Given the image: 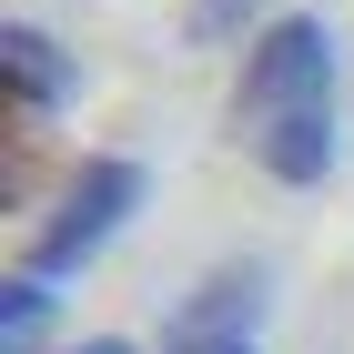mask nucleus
Here are the masks:
<instances>
[{"instance_id":"nucleus-1","label":"nucleus","mask_w":354,"mask_h":354,"mask_svg":"<svg viewBox=\"0 0 354 354\" xmlns=\"http://www.w3.org/2000/svg\"><path fill=\"white\" fill-rule=\"evenodd\" d=\"M304 111H334V30L314 21V10H283V21H263V41L243 51L233 132L263 142V132H283V122H304Z\"/></svg>"},{"instance_id":"nucleus-2","label":"nucleus","mask_w":354,"mask_h":354,"mask_svg":"<svg viewBox=\"0 0 354 354\" xmlns=\"http://www.w3.org/2000/svg\"><path fill=\"white\" fill-rule=\"evenodd\" d=\"M132 213H142V162H82V172H71V192L51 203V223L30 233L21 273H30V283H61V273H82V263H91V253H102Z\"/></svg>"},{"instance_id":"nucleus-3","label":"nucleus","mask_w":354,"mask_h":354,"mask_svg":"<svg viewBox=\"0 0 354 354\" xmlns=\"http://www.w3.org/2000/svg\"><path fill=\"white\" fill-rule=\"evenodd\" d=\"M0 61H10V91H21V122H51L71 91H82V71H71V51H61L51 30H30V21H10L0 30Z\"/></svg>"},{"instance_id":"nucleus-4","label":"nucleus","mask_w":354,"mask_h":354,"mask_svg":"<svg viewBox=\"0 0 354 354\" xmlns=\"http://www.w3.org/2000/svg\"><path fill=\"white\" fill-rule=\"evenodd\" d=\"M253 314H263V283H253V273H213V283L183 304V334H172V344H253Z\"/></svg>"},{"instance_id":"nucleus-5","label":"nucleus","mask_w":354,"mask_h":354,"mask_svg":"<svg viewBox=\"0 0 354 354\" xmlns=\"http://www.w3.org/2000/svg\"><path fill=\"white\" fill-rule=\"evenodd\" d=\"M253 162H263L273 183H324V172H334V111H304V122L263 132V142H253Z\"/></svg>"},{"instance_id":"nucleus-6","label":"nucleus","mask_w":354,"mask_h":354,"mask_svg":"<svg viewBox=\"0 0 354 354\" xmlns=\"http://www.w3.org/2000/svg\"><path fill=\"white\" fill-rule=\"evenodd\" d=\"M41 334H51V283L10 273L0 283V354H41Z\"/></svg>"},{"instance_id":"nucleus-7","label":"nucleus","mask_w":354,"mask_h":354,"mask_svg":"<svg viewBox=\"0 0 354 354\" xmlns=\"http://www.w3.org/2000/svg\"><path fill=\"white\" fill-rule=\"evenodd\" d=\"M71 354H132V344H122V334H91V344H71Z\"/></svg>"},{"instance_id":"nucleus-8","label":"nucleus","mask_w":354,"mask_h":354,"mask_svg":"<svg viewBox=\"0 0 354 354\" xmlns=\"http://www.w3.org/2000/svg\"><path fill=\"white\" fill-rule=\"evenodd\" d=\"M172 354H253V344H172Z\"/></svg>"}]
</instances>
